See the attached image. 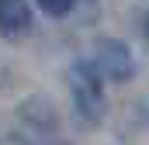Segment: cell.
Segmentation results:
<instances>
[{
	"mask_svg": "<svg viewBox=\"0 0 149 145\" xmlns=\"http://www.w3.org/2000/svg\"><path fill=\"white\" fill-rule=\"evenodd\" d=\"M52 145H59V142H52Z\"/></svg>",
	"mask_w": 149,
	"mask_h": 145,
	"instance_id": "8992f818",
	"label": "cell"
},
{
	"mask_svg": "<svg viewBox=\"0 0 149 145\" xmlns=\"http://www.w3.org/2000/svg\"><path fill=\"white\" fill-rule=\"evenodd\" d=\"M17 114H21V121H28L38 131H56V124H59L56 107H52L49 97H28V100L17 107Z\"/></svg>",
	"mask_w": 149,
	"mask_h": 145,
	"instance_id": "277c9868",
	"label": "cell"
},
{
	"mask_svg": "<svg viewBox=\"0 0 149 145\" xmlns=\"http://www.w3.org/2000/svg\"><path fill=\"white\" fill-rule=\"evenodd\" d=\"M66 83H70L76 121L83 128H97L108 114V93H104V76L97 72L94 59H76L66 69Z\"/></svg>",
	"mask_w": 149,
	"mask_h": 145,
	"instance_id": "6da1fadb",
	"label": "cell"
},
{
	"mask_svg": "<svg viewBox=\"0 0 149 145\" xmlns=\"http://www.w3.org/2000/svg\"><path fill=\"white\" fill-rule=\"evenodd\" d=\"M31 31V3L28 0H0V35L21 38Z\"/></svg>",
	"mask_w": 149,
	"mask_h": 145,
	"instance_id": "3957f363",
	"label": "cell"
},
{
	"mask_svg": "<svg viewBox=\"0 0 149 145\" xmlns=\"http://www.w3.org/2000/svg\"><path fill=\"white\" fill-rule=\"evenodd\" d=\"M35 3H38V10L49 14V17H66L76 7V0H35Z\"/></svg>",
	"mask_w": 149,
	"mask_h": 145,
	"instance_id": "5b68a950",
	"label": "cell"
},
{
	"mask_svg": "<svg viewBox=\"0 0 149 145\" xmlns=\"http://www.w3.org/2000/svg\"><path fill=\"white\" fill-rule=\"evenodd\" d=\"M94 66L104 79L111 83H125L132 79L135 72V59H132V48L121 41V38H101L94 45Z\"/></svg>",
	"mask_w": 149,
	"mask_h": 145,
	"instance_id": "7a4b0ae2",
	"label": "cell"
}]
</instances>
